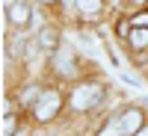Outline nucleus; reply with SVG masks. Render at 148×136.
Returning a JSON list of instances; mask_svg holds the SVG:
<instances>
[{"label": "nucleus", "mask_w": 148, "mask_h": 136, "mask_svg": "<svg viewBox=\"0 0 148 136\" xmlns=\"http://www.w3.org/2000/svg\"><path fill=\"white\" fill-rule=\"evenodd\" d=\"M133 3H145V0H133Z\"/></svg>", "instance_id": "nucleus-15"}, {"label": "nucleus", "mask_w": 148, "mask_h": 136, "mask_svg": "<svg viewBox=\"0 0 148 136\" xmlns=\"http://www.w3.org/2000/svg\"><path fill=\"white\" fill-rule=\"evenodd\" d=\"M139 121H142L139 109H127V113L121 115V121H119V130H125V133H133V130H139Z\"/></svg>", "instance_id": "nucleus-4"}, {"label": "nucleus", "mask_w": 148, "mask_h": 136, "mask_svg": "<svg viewBox=\"0 0 148 136\" xmlns=\"http://www.w3.org/2000/svg\"><path fill=\"white\" fill-rule=\"evenodd\" d=\"M39 44L42 47H53L56 44V30H42L39 33Z\"/></svg>", "instance_id": "nucleus-7"}, {"label": "nucleus", "mask_w": 148, "mask_h": 136, "mask_svg": "<svg viewBox=\"0 0 148 136\" xmlns=\"http://www.w3.org/2000/svg\"><path fill=\"white\" fill-rule=\"evenodd\" d=\"M3 133H6V136L15 133V118H12V115H6V121H3Z\"/></svg>", "instance_id": "nucleus-10"}, {"label": "nucleus", "mask_w": 148, "mask_h": 136, "mask_svg": "<svg viewBox=\"0 0 148 136\" xmlns=\"http://www.w3.org/2000/svg\"><path fill=\"white\" fill-rule=\"evenodd\" d=\"M136 136H148V130H139V133H136Z\"/></svg>", "instance_id": "nucleus-13"}, {"label": "nucleus", "mask_w": 148, "mask_h": 136, "mask_svg": "<svg viewBox=\"0 0 148 136\" xmlns=\"http://www.w3.org/2000/svg\"><path fill=\"white\" fill-rule=\"evenodd\" d=\"M53 68L62 74V77H71L74 74V59H71V47H59L53 56Z\"/></svg>", "instance_id": "nucleus-3"}, {"label": "nucleus", "mask_w": 148, "mask_h": 136, "mask_svg": "<svg viewBox=\"0 0 148 136\" xmlns=\"http://www.w3.org/2000/svg\"><path fill=\"white\" fill-rule=\"evenodd\" d=\"M45 3H47V0H45Z\"/></svg>", "instance_id": "nucleus-17"}, {"label": "nucleus", "mask_w": 148, "mask_h": 136, "mask_svg": "<svg viewBox=\"0 0 148 136\" xmlns=\"http://www.w3.org/2000/svg\"><path fill=\"white\" fill-rule=\"evenodd\" d=\"M77 6L86 12V15H95V12L101 9V0H77Z\"/></svg>", "instance_id": "nucleus-8"}, {"label": "nucleus", "mask_w": 148, "mask_h": 136, "mask_svg": "<svg viewBox=\"0 0 148 136\" xmlns=\"http://www.w3.org/2000/svg\"><path fill=\"white\" fill-rule=\"evenodd\" d=\"M56 109H59V95H56V92H42L39 104H36V118H39V121H47Z\"/></svg>", "instance_id": "nucleus-2"}, {"label": "nucleus", "mask_w": 148, "mask_h": 136, "mask_svg": "<svg viewBox=\"0 0 148 136\" xmlns=\"http://www.w3.org/2000/svg\"><path fill=\"white\" fill-rule=\"evenodd\" d=\"M98 136H119V127H107V130H101Z\"/></svg>", "instance_id": "nucleus-12"}, {"label": "nucleus", "mask_w": 148, "mask_h": 136, "mask_svg": "<svg viewBox=\"0 0 148 136\" xmlns=\"http://www.w3.org/2000/svg\"><path fill=\"white\" fill-rule=\"evenodd\" d=\"M133 24H136V27H145V30H148V15H139Z\"/></svg>", "instance_id": "nucleus-11"}, {"label": "nucleus", "mask_w": 148, "mask_h": 136, "mask_svg": "<svg viewBox=\"0 0 148 136\" xmlns=\"http://www.w3.org/2000/svg\"><path fill=\"white\" fill-rule=\"evenodd\" d=\"M65 3H77V0H65Z\"/></svg>", "instance_id": "nucleus-16"}, {"label": "nucleus", "mask_w": 148, "mask_h": 136, "mask_svg": "<svg viewBox=\"0 0 148 136\" xmlns=\"http://www.w3.org/2000/svg\"><path fill=\"white\" fill-rule=\"evenodd\" d=\"M6 3H9V6H12V3H18V0H6Z\"/></svg>", "instance_id": "nucleus-14"}, {"label": "nucleus", "mask_w": 148, "mask_h": 136, "mask_svg": "<svg viewBox=\"0 0 148 136\" xmlns=\"http://www.w3.org/2000/svg\"><path fill=\"white\" fill-rule=\"evenodd\" d=\"M9 21H12V24H24V21H30V6H24V3H12V6H9Z\"/></svg>", "instance_id": "nucleus-5"}, {"label": "nucleus", "mask_w": 148, "mask_h": 136, "mask_svg": "<svg viewBox=\"0 0 148 136\" xmlns=\"http://www.w3.org/2000/svg\"><path fill=\"white\" fill-rule=\"evenodd\" d=\"M98 101H101V86H80L77 92L71 95V107L74 109H89V107H95Z\"/></svg>", "instance_id": "nucleus-1"}, {"label": "nucleus", "mask_w": 148, "mask_h": 136, "mask_svg": "<svg viewBox=\"0 0 148 136\" xmlns=\"http://www.w3.org/2000/svg\"><path fill=\"white\" fill-rule=\"evenodd\" d=\"M130 42H133V47H142V44H148V30L145 27H136L130 33Z\"/></svg>", "instance_id": "nucleus-6"}, {"label": "nucleus", "mask_w": 148, "mask_h": 136, "mask_svg": "<svg viewBox=\"0 0 148 136\" xmlns=\"http://www.w3.org/2000/svg\"><path fill=\"white\" fill-rule=\"evenodd\" d=\"M39 98H42V92L36 89V86H30V89H24V98H21V101H24V104H39Z\"/></svg>", "instance_id": "nucleus-9"}]
</instances>
